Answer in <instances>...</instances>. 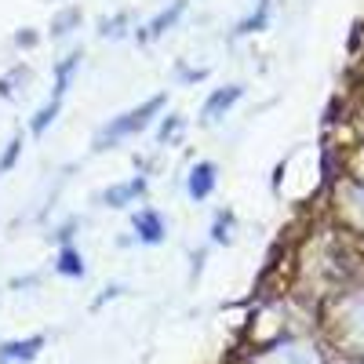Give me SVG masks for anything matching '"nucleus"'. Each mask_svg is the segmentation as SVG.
<instances>
[{
  "label": "nucleus",
  "mask_w": 364,
  "mask_h": 364,
  "mask_svg": "<svg viewBox=\"0 0 364 364\" xmlns=\"http://www.w3.org/2000/svg\"><path fill=\"white\" fill-rule=\"evenodd\" d=\"M245 99V84H226V87H215L211 95L204 99L200 106V124H219V120Z\"/></svg>",
  "instance_id": "2"
},
{
  "label": "nucleus",
  "mask_w": 364,
  "mask_h": 364,
  "mask_svg": "<svg viewBox=\"0 0 364 364\" xmlns=\"http://www.w3.org/2000/svg\"><path fill=\"white\" fill-rule=\"evenodd\" d=\"M182 11H186V0H171V4L168 8H161L154 18H149L142 29H139V41H161L164 33H168V29H175L178 26V18H182Z\"/></svg>",
  "instance_id": "4"
},
{
  "label": "nucleus",
  "mask_w": 364,
  "mask_h": 364,
  "mask_svg": "<svg viewBox=\"0 0 364 364\" xmlns=\"http://www.w3.org/2000/svg\"><path fill=\"white\" fill-rule=\"evenodd\" d=\"M132 226H135V237L142 240V245H161L164 233H168V223H164V215H161L157 208H142V211H135Z\"/></svg>",
  "instance_id": "5"
},
{
  "label": "nucleus",
  "mask_w": 364,
  "mask_h": 364,
  "mask_svg": "<svg viewBox=\"0 0 364 364\" xmlns=\"http://www.w3.org/2000/svg\"><path fill=\"white\" fill-rule=\"evenodd\" d=\"M164 102H168V91H161V95H154V99H146L142 106H132V109H124V113L109 117L106 124L95 132V142H91V146H95V149H113V146H120V142L142 135L149 124H154V117L164 109Z\"/></svg>",
  "instance_id": "1"
},
{
  "label": "nucleus",
  "mask_w": 364,
  "mask_h": 364,
  "mask_svg": "<svg viewBox=\"0 0 364 364\" xmlns=\"http://www.w3.org/2000/svg\"><path fill=\"white\" fill-rule=\"evenodd\" d=\"M44 350V336H29V339H15L0 346V364H26Z\"/></svg>",
  "instance_id": "7"
},
{
  "label": "nucleus",
  "mask_w": 364,
  "mask_h": 364,
  "mask_svg": "<svg viewBox=\"0 0 364 364\" xmlns=\"http://www.w3.org/2000/svg\"><path fill=\"white\" fill-rule=\"evenodd\" d=\"M80 22V11L77 8H70V11H63L55 22H51V37H66V33H73L70 26H77Z\"/></svg>",
  "instance_id": "11"
},
{
  "label": "nucleus",
  "mask_w": 364,
  "mask_h": 364,
  "mask_svg": "<svg viewBox=\"0 0 364 364\" xmlns=\"http://www.w3.org/2000/svg\"><path fill=\"white\" fill-rule=\"evenodd\" d=\"M178 77H182V80H204L208 70H186V66H178Z\"/></svg>",
  "instance_id": "15"
},
{
  "label": "nucleus",
  "mask_w": 364,
  "mask_h": 364,
  "mask_svg": "<svg viewBox=\"0 0 364 364\" xmlns=\"http://www.w3.org/2000/svg\"><path fill=\"white\" fill-rule=\"evenodd\" d=\"M18 149H22V135H15V139L8 142V154L0 157V171H8V168L15 164V157H18Z\"/></svg>",
  "instance_id": "14"
},
{
  "label": "nucleus",
  "mask_w": 364,
  "mask_h": 364,
  "mask_svg": "<svg viewBox=\"0 0 364 364\" xmlns=\"http://www.w3.org/2000/svg\"><path fill=\"white\" fill-rule=\"evenodd\" d=\"M269 8H273V0H259V8H255L245 22H237L233 33H237V37H248V33H259V29H266V22H269Z\"/></svg>",
  "instance_id": "8"
},
{
  "label": "nucleus",
  "mask_w": 364,
  "mask_h": 364,
  "mask_svg": "<svg viewBox=\"0 0 364 364\" xmlns=\"http://www.w3.org/2000/svg\"><path fill=\"white\" fill-rule=\"evenodd\" d=\"M182 128H186V124H182V117H164V124H161V132H157V139L161 142H175L178 135H182Z\"/></svg>",
  "instance_id": "12"
},
{
  "label": "nucleus",
  "mask_w": 364,
  "mask_h": 364,
  "mask_svg": "<svg viewBox=\"0 0 364 364\" xmlns=\"http://www.w3.org/2000/svg\"><path fill=\"white\" fill-rule=\"evenodd\" d=\"M142 193H146V175H135V178H128V182H117V186L102 190L99 200H102L106 208H128V204H135Z\"/></svg>",
  "instance_id": "6"
},
{
  "label": "nucleus",
  "mask_w": 364,
  "mask_h": 364,
  "mask_svg": "<svg viewBox=\"0 0 364 364\" xmlns=\"http://www.w3.org/2000/svg\"><path fill=\"white\" fill-rule=\"evenodd\" d=\"M124 26H128V15H117V18H106V22L99 26V33L117 41V37H124Z\"/></svg>",
  "instance_id": "13"
},
{
  "label": "nucleus",
  "mask_w": 364,
  "mask_h": 364,
  "mask_svg": "<svg viewBox=\"0 0 364 364\" xmlns=\"http://www.w3.org/2000/svg\"><path fill=\"white\" fill-rule=\"evenodd\" d=\"M55 269L63 273V277H84V255L66 245L63 252H58V259H55Z\"/></svg>",
  "instance_id": "9"
},
{
  "label": "nucleus",
  "mask_w": 364,
  "mask_h": 364,
  "mask_svg": "<svg viewBox=\"0 0 364 364\" xmlns=\"http://www.w3.org/2000/svg\"><path fill=\"white\" fill-rule=\"evenodd\" d=\"M211 240H215V245H230V240H233V211H219V215H215Z\"/></svg>",
  "instance_id": "10"
},
{
  "label": "nucleus",
  "mask_w": 364,
  "mask_h": 364,
  "mask_svg": "<svg viewBox=\"0 0 364 364\" xmlns=\"http://www.w3.org/2000/svg\"><path fill=\"white\" fill-rule=\"evenodd\" d=\"M215 186H219V168H215V161H197L193 168H190V175H186V193H190V200H208L211 193H215Z\"/></svg>",
  "instance_id": "3"
}]
</instances>
